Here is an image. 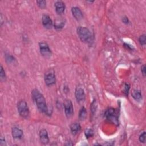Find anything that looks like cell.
<instances>
[{"mask_svg":"<svg viewBox=\"0 0 146 146\" xmlns=\"http://www.w3.org/2000/svg\"><path fill=\"white\" fill-rule=\"evenodd\" d=\"M31 95L39 110L44 113L48 114V107L43 95L37 89H34L32 91Z\"/></svg>","mask_w":146,"mask_h":146,"instance_id":"1","label":"cell"},{"mask_svg":"<svg viewBox=\"0 0 146 146\" xmlns=\"http://www.w3.org/2000/svg\"><path fill=\"white\" fill-rule=\"evenodd\" d=\"M77 34L80 40L85 43H91L94 37L89 29L84 26H79L76 29Z\"/></svg>","mask_w":146,"mask_h":146,"instance_id":"2","label":"cell"},{"mask_svg":"<svg viewBox=\"0 0 146 146\" xmlns=\"http://www.w3.org/2000/svg\"><path fill=\"white\" fill-rule=\"evenodd\" d=\"M18 112L19 115L25 119H27L30 115V111L27 104V103L25 100H20L17 104Z\"/></svg>","mask_w":146,"mask_h":146,"instance_id":"3","label":"cell"},{"mask_svg":"<svg viewBox=\"0 0 146 146\" xmlns=\"http://www.w3.org/2000/svg\"><path fill=\"white\" fill-rule=\"evenodd\" d=\"M104 116L106 119L110 122L115 125L119 124L117 113L114 108H110L107 109L104 113Z\"/></svg>","mask_w":146,"mask_h":146,"instance_id":"4","label":"cell"},{"mask_svg":"<svg viewBox=\"0 0 146 146\" xmlns=\"http://www.w3.org/2000/svg\"><path fill=\"white\" fill-rule=\"evenodd\" d=\"M44 82L47 86H51L55 83L56 78L54 71L52 70H49L45 72Z\"/></svg>","mask_w":146,"mask_h":146,"instance_id":"5","label":"cell"},{"mask_svg":"<svg viewBox=\"0 0 146 146\" xmlns=\"http://www.w3.org/2000/svg\"><path fill=\"white\" fill-rule=\"evenodd\" d=\"M64 112L67 118L71 117L74 115L73 104L70 99H66L63 103Z\"/></svg>","mask_w":146,"mask_h":146,"instance_id":"6","label":"cell"},{"mask_svg":"<svg viewBox=\"0 0 146 146\" xmlns=\"http://www.w3.org/2000/svg\"><path fill=\"white\" fill-rule=\"evenodd\" d=\"M39 50L41 55L44 58H48L51 56L52 52L48 45L45 42H40L39 44Z\"/></svg>","mask_w":146,"mask_h":146,"instance_id":"7","label":"cell"},{"mask_svg":"<svg viewBox=\"0 0 146 146\" xmlns=\"http://www.w3.org/2000/svg\"><path fill=\"white\" fill-rule=\"evenodd\" d=\"M75 95L76 99L78 103H81L84 101L86 98L85 93L83 88L81 86H78L76 87Z\"/></svg>","mask_w":146,"mask_h":146,"instance_id":"8","label":"cell"},{"mask_svg":"<svg viewBox=\"0 0 146 146\" xmlns=\"http://www.w3.org/2000/svg\"><path fill=\"white\" fill-rule=\"evenodd\" d=\"M42 22L43 26L47 29H50L52 27L53 23L50 17L47 14H43L42 17Z\"/></svg>","mask_w":146,"mask_h":146,"instance_id":"9","label":"cell"},{"mask_svg":"<svg viewBox=\"0 0 146 146\" xmlns=\"http://www.w3.org/2000/svg\"><path fill=\"white\" fill-rule=\"evenodd\" d=\"M40 140L43 144H47L49 142V138L47 131L45 129H42L39 132Z\"/></svg>","mask_w":146,"mask_h":146,"instance_id":"10","label":"cell"},{"mask_svg":"<svg viewBox=\"0 0 146 146\" xmlns=\"http://www.w3.org/2000/svg\"><path fill=\"white\" fill-rule=\"evenodd\" d=\"M71 12L74 17L78 21H80L83 18V13L81 10L78 7H72L71 8Z\"/></svg>","mask_w":146,"mask_h":146,"instance_id":"11","label":"cell"},{"mask_svg":"<svg viewBox=\"0 0 146 146\" xmlns=\"http://www.w3.org/2000/svg\"><path fill=\"white\" fill-rule=\"evenodd\" d=\"M54 6L55 8V11L57 14H62L64 13L65 10V5L64 2H63L62 1H56L55 3Z\"/></svg>","mask_w":146,"mask_h":146,"instance_id":"12","label":"cell"},{"mask_svg":"<svg viewBox=\"0 0 146 146\" xmlns=\"http://www.w3.org/2000/svg\"><path fill=\"white\" fill-rule=\"evenodd\" d=\"M65 25V20L62 18H57L54 22V27L56 30H60L63 28Z\"/></svg>","mask_w":146,"mask_h":146,"instance_id":"13","label":"cell"},{"mask_svg":"<svg viewBox=\"0 0 146 146\" xmlns=\"http://www.w3.org/2000/svg\"><path fill=\"white\" fill-rule=\"evenodd\" d=\"M12 136L15 139H21L23 135V131L17 127H13L11 130Z\"/></svg>","mask_w":146,"mask_h":146,"instance_id":"14","label":"cell"},{"mask_svg":"<svg viewBox=\"0 0 146 146\" xmlns=\"http://www.w3.org/2000/svg\"><path fill=\"white\" fill-rule=\"evenodd\" d=\"M80 125L78 123H73L70 125V130L71 133L74 135H76L80 130Z\"/></svg>","mask_w":146,"mask_h":146,"instance_id":"15","label":"cell"},{"mask_svg":"<svg viewBox=\"0 0 146 146\" xmlns=\"http://www.w3.org/2000/svg\"><path fill=\"white\" fill-rule=\"evenodd\" d=\"M131 95L133 98V99L136 101H139L142 99L141 92L138 90H133L131 91Z\"/></svg>","mask_w":146,"mask_h":146,"instance_id":"16","label":"cell"},{"mask_svg":"<svg viewBox=\"0 0 146 146\" xmlns=\"http://www.w3.org/2000/svg\"><path fill=\"white\" fill-rule=\"evenodd\" d=\"M87 111L84 107H82L79 112V119L80 120H84L87 117Z\"/></svg>","mask_w":146,"mask_h":146,"instance_id":"17","label":"cell"},{"mask_svg":"<svg viewBox=\"0 0 146 146\" xmlns=\"http://www.w3.org/2000/svg\"><path fill=\"white\" fill-rule=\"evenodd\" d=\"M84 134L87 139H88L90 137H92L94 135V131L91 129H86L84 131Z\"/></svg>","mask_w":146,"mask_h":146,"instance_id":"18","label":"cell"},{"mask_svg":"<svg viewBox=\"0 0 146 146\" xmlns=\"http://www.w3.org/2000/svg\"><path fill=\"white\" fill-rule=\"evenodd\" d=\"M139 41L141 45L144 46L146 43V35L145 34L141 35L139 38Z\"/></svg>","mask_w":146,"mask_h":146,"instance_id":"19","label":"cell"},{"mask_svg":"<svg viewBox=\"0 0 146 146\" xmlns=\"http://www.w3.org/2000/svg\"><path fill=\"white\" fill-rule=\"evenodd\" d=\"M36 3L38 4V6L41 9H44L46 7V1H44V0L37 1Z\"/></svg>","mask_w":146,"mask_h":146,"instance_id":"20","label":"cell"},{"mask_svg":"<svg viewBox=\"0 0 146 146\" xmlns=\"http://www.w3.org/2000/svg\"><path fill=\"white\" fill-rule=\"evenodd\" d=\"M0 78H1V80H5L6 76V74H5V72L2 67V66H1V71H0Z\"/></svg>","mask_w":146,"mask_h":146,"instance_id":"21","label":"cell"},{"mask_svg":"<svg viewBox=\"0 0 146 146\" xmlns=\"http://www.w3.org/2000/svg\"><path fill=\"white\" fill-rule=\"evenodd\" d=\"M145 137H146V134L145 132H143L139 136V141L140 142H142L143 143H145Z\"/></svg>","mask_w":146,"mask_h":146,"instance_id":"22","label":"cell"},{"mask_svg":"<svg viewBox=\"0 0 146 146\" xmlns=\"http://www.w3.org/2000/svg\"><path fill=\"white\" fill-rule=\"evenodd\" d=\"M6 61H7L9 63H11V62H13L15 59L14 58H13V56H12L11 55H8L6 56Z\"/></svg>","mask_w":146,"mask_h":146,"instance_id":"23","label":"cell"},{"mask_svg":"<svg viewBox=\"0 0 146 146\" xmlns=\"http://www.w3.org/2000/svg\"><path fill=\"white\" fill-rule=\"evenodd\" d=\"M96 109V102L95 101H94L91 106V111L92 112V113H94Z\"/></svg>","mask_w":146,"mask_h":146,"instance_id":"24","label":"cell"},{"mask_svg":"<svg viewBox=\"0 0 146 146\" xmlns=\"http://www.w3.org/2000/svg\"><path fill=\"white\" fill-rule=\"evenodd\" d=\"M141 73H142L143 76H145V64L142 65V66L141 67Z\"/></svg>","mask_w":146,"mask_h":146,"instance_id":"25","label":"cell"},{"mask_svg":"<svg viewBox=\"0 0 146 146\" xmlns=\"http://www.w3.org/2000/svg\"><path fill=\"white\" fill-rule=\"evenodd\" d=\"M129 89V84H125V91H124V92H125V94L126 95L128 94Z\"/></svg>","mask_w":146,"mask_h":146,"instance_id":"26","label":"cell"},{"mask_svg":"<svg viewBox=\"0 0 146 146\" xmlns=\"http://www.w3.org/2000/svg\"><path fill=\"white\" fill-rule=\"evenodd\" d=\"M0 145H1V146H3V145H5V139L4 138H3V137H1V139H0Z\"/></svg>","mask_w":146,"mask_h":146,"instance_id":"27","label":"cell"},{"mask_svg":"<svg viewBox=\"0 0 146 146\" xmlns=\"http://www.w3.org/2000/svg\"><path fill=\"white\" fill-rule=\"evenodd\" d=\"M122 21H123V23H124L125 24H128V22H129V20H128V18H127V17H123V19H122Z\"/></svg>","mask_w":146,"mask_h":146,"instance_id":"28","label":"cell"}]
</instances>
